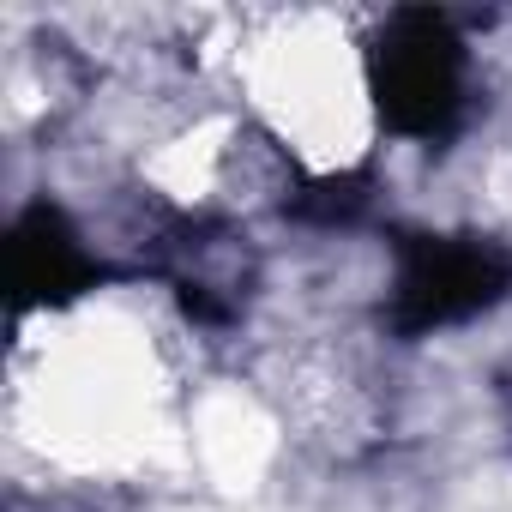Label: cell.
<instances>
[{
    "mask_svg": "<svg viewBox=\"0 0 512 512\" xmlns=\"http://www.w3.org/2000/svg\"><path fill=\"white\" fill-rule=\"evenodd\" d=\"M512 284V260L488 241H446V235H416L404 241L398 260V290H392V320L398 332H440L488 302H500Z\"/></svg>",
    "mask_w": 512,
    "mask_h": 512,
    "instance_id": "cell-2",
    "label": "cell"
},
{
    "mask_svg": "<svg viewBox=\"0 0 512 512\" xmlns=\"http://www.w3.org/2000/svg\"><path fill=\"white\" fill-rule=\"evenodd\" d=\"M362 205H368L362 181H320V187L302 199V211H308V217H326V223H338V217H350V211H362Z\"/></svg>",
    "mask_w": 512,
    "mask_h": 512,
    "instance_id": "cell-4",
    "label": "cell"
},
{
    "mask_svg": "<svg viewBox=\"0 0 512 512\" xmlns=\"http://www.w3.org/2000/svg\"><path fill=\"white\" fill-rule=\"evenodd\" d=\"M380 115L410 139H440L464 109V43L446 13H392L368 55Z\"/></svg>",
    "mask_w": 512,
    "mask_h": 512,
    "instance_id": "cell-1",
    "label": "cell"
},
{
    "mask_svg": "<svg viewBox=\"0 0 512 512\" xmlns=\"http://www.w3.org/2000/svg\"><path fill=\"white\" fill-rule=\"evenodd\" d=\"M85 284H91V260L79 235L55 211H31L13 229V290L25 302H61V296H79Z\"/></svg>",
    "mask_w": 512,
    "mask_h": 512,
    "instance_id": "cell-3",
    "label": "cell"
}]
</instances>
